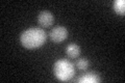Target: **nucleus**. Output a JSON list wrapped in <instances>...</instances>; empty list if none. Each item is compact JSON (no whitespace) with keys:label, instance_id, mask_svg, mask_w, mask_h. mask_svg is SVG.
Listing matches in <instances>:
<instances>
[{"label":"nucleus","instance_id":"4","mask_svg":"<svg viewBox=\"0 0 125 83\" xmlns=\"http://www.w3.org/2000/svg\"><path fill=\"white\" fill-rule=\"evenodd\" d=\"M38 22L42 27H50L54 22L53 15L48 10H43L38 16Z\"/></svg>","mask_w":125,"mask_h":83},{"label":"nucleus","instance_id":"7","mask_svg":"<svg viewBox=\"0 0 125 83\" xmlns=\"http://www.w3.org/2000/svg\"><path fill=\"white\" fill-rule=\"evenodd\" d=\"M113 9L118 15L124 16L125 14V1L124 0H116L113 3Z\"/></svg>","mask_w":125,"mask_h":83},{"label":"nucleus","instance_id":"5","mask_svg":"<svg viewBox=\"0 0 125 83\" xmlns=\"http://www.w3.org/2000/svg\"><path fill=\"white\" fill-rule=\"evenodd\" d=\"M76 81L80 83H98L100 82V76L96 72H89L83 74V76H80Z\"/></svg>","mask_w":125,"mask_h":83},{"label":"nucleus","instance_id":"1","mask_svg":"<svg viewBox=\"0 0 125 83\" xmlns=\"http://www.w3.org/2000/svg\"><path fill=\"white\" fill-rule=\"evenodd\" d=\"M47 34L42 28L33 27L24 30L20 35L21 45L26 49H36L46 43Z\"/></svg>","mask_w":125,"mask_h":83},{"label":"nucleus","instance_id":"6","mask_svg":"<svg viewBox=\"0 0 125 83\" xmlns=\"http://www.w3.org/2000/svg\"><path fill=\"white\" fill-rule=\"evenodd\" d=\"M66 53L70 58H76L80 54V47L77 44H69L66 48Z\"/></svg>","mask_w":125,"mask_h":83},{"label":"nucleus","instance_id":"3","mask_svg":"<svg viewBox=\"0 0 125 83\" xmlns=\"http://www.w3.org/2000/svg\"><path fill=\"white\" fill-rule=\"evenodd\" d=\"M49 35L52 42L56 43V44H60V43L65 41L68 37V30L64 26H56L53 29H51Z\"/></svg>","mask_w":125,"mask_h":83},{"label":"nucleus","instance_id":"2","mask_svg":"<svg viewBox=\"0 0 125 83\" xmlns=\"http://www.w3.org/2000/svg\"><path fill=\"white\" fill-rule=\"evenodd\" d=\"M53 73L61 81H69L75 75V69L71 61L67 59H58L53 65Z\"/></svg>","mask_w":125,"mask_h":83},{"label":"nucleus","instance_id":"8","mask_svg":"<svg viewBox=\"0 0 125 83\" xmlns=\"http://www.w3.org/2000/svg\"><path fill=\"white\" fill-rule=\"evenodd\" d=\"M89 65H90V62L88 59H85V58H80L76 61V66L78 68V70H80V71L87 70L89 68Z\"/></svg>","mask_w":125,"mask_h":83}]
</instances>
